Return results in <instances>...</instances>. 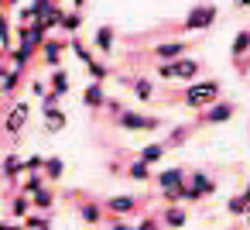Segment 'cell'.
<instances>
[{"label":"cell","instance_id":"cell-1","mask_svg":"<svg viewBox=\"0 0 250 230\" xmlns=\"http://www.w3.org/2000/svg\"><path fill=\"white\" fill-rule=\"evenodd\" d=\"M216 96H219V83H216V79H202V83H192V86L185 90L182 103H185L188 110H202V107L216 103Z\"/></svg>","mask_w":250,"mask_h":230},{"label":"cell","instance_id":"cell-2","mask_svg":"<svg viewBox=\"0 0 250 230\" xmlns=\"http://www.w3.org/2000/svg\"><path fill=\"white\" fill-rule=\"evenodd\" d=\"M199 69H202V66H199L195 59H182V55H178L175 62H165V66H161V76H165V79H182V83H188V79L199 76Z\"/></svg>","mask_w":250,"mask_h":230},{"label":"cell","instance_id":"cell-3","mask_svg":"<svg viewBox=\"0 0 250 230\" xmlns=\"http://www.w3.org/2000/svg\"><path fill=\"white\" fill-rule=\"evenodd\" d=\"M117 127H120V131H158L161 120H158V117L134 114V110H117Z\"/></svg>","mask_w":250,"mask_h":230},{"label":"cell","instance_id":"cell-4","mask_svg":"<svg viewBox=\"0 0 250 230\" xmlns=\"http://www.w3.org/2000/svg\"><path fill=\"white\" fill-rule=\"evenodd\" d=\"M216 192V182L202 172H195L188 182H185V203H199V199H209Z\"/></svg>","mask_w":250,"mask_h":230},{"label":"cell","instance_id":"cell-5","mask_svg":"<svg viewBox=\"0 0 250 230\" xmlns=\"http://www.w3.org/2000/svg\"><path fill=\"white\" fill-rule=\"evenodd\" d=\"M212 21H216V7H212V4H202V7H192V11H188V18H185L182 28H185V31H206Z\"/></svg>","mask_w":250,"mask_h":230},{"label":"cell","instance_id":"cell-6","mask_svg":"<svg viewBox=\"0 0 250 230\" xmlns=\"http://www.w3.org/2000/svg\"><path fill=\"white\" fill-rule=\"evenodd\" d=\"M28 117H31V107H28V103H14V107H11V114H7V120H4L7 134H14V138H18V134L24 131Z\"/></svg>","mask_w":250,"mask_h":230},{"label":"cell","instance_id":"cell-7","mask_svg":"<svg viewBox=\"0 0 250 230\" xmlns=\"http://www.w3.org/2000/svg\"><path fill=\"white\" fill-rule=\"evenodd\" d=\"M42 114H45V131L48 134H59V131H65V124H69V117L52 103V100H45V107H42Z\"/></svg>","mask_w":250,"mask_h":230},{"label":"cell","instance_id":"cell-8","mask_svg":"<svg viewBox=\"0 0 250 230\" xmlns=\"http://www.w3.org/2000/svg\"><path fill=\"white\" fill-rule=\"evenodd\" d=\"M233 114H236L233 103H209V110L199 117V124H223V120H229Z\"/></svg>","mask_w":250,"mask_h":230},{"label":"cell","instance_id":"cell-9","mask_svg":"<svg viewBox=\"0 0 250 230\" xmlns=\"http://www.w3.org/2000/svg\"><path fill=\"white\" fill-rule=\"evenodd\" d=\"M141 206V199H134V196H110L106 203H103V209H110L113 216H127V213H134Z\"/></svg>","mask_w":250,"mask_h":230},{"label":"cell","instance_id":"cell-10","mask_svg":"<svg viewBox=\"0 0 250 230\" xmlns=\"http://www.w3.org/2000/svg\"><path fill=\"white\" fill-rule=\"evenodd\" d=\"M188 223V213L178 206V203H168V209L161 213V227H171V230H178V227H185Z\"/></svg>","mask_w":250,"mask_h":230},{"label":"cell","instance_id":"cell-11","mask_svg":"<svg viewBox=\"0 0 250 230\" xmlns=\"http://www.w3.org/2000/svg\"><path fill=\"white\" fill-rule=\"evenodd\" d=\"M182 52H185V42H161V45L154 48V59H158V62H175Z\"/></svg>","mask_w":250,"mask_h":230},{"label":"cell","instance_id":"cell-12","mask_svg":"<svg viewBox=\"0 0 250 230\" xmlns=\"http://www.w3.org/2000/svg\"><path fill=\"white\" fill-rule=\"evenodd\" d=\"M83 103H86L89 110H103V107H106V96H103L100 83H89V86L83 90Z\"/></svg>","mask_w":250,"mask_h":230},{"label":"cell","instance_id":"cell-13","mask_svg":"<svg viewBox=\"0 0 250 230\" xmlns=\"http://www.w3.org/2000/svg\"><path fill=\"white\" fill-rule=\"evenodd\" d=\"M62 52H65V42H42V59L48 66H59L62 62Z\"/></svg>","mask_w":250,"mask_h":230},{"label":"cell","instance_id":"cell-14","mask_svg":"<svg viewBox=\"0 0 250 230\" xmlns=\"http://www.w3.org/2000/svg\"><path fill=\"white\" fill-rule=\"evenodd\" d=\"M42 175H45V179H52V182H59V179L65 175V161H62L59 155L45 158V165H42Z\"/></svg>","mask_w":250,"mask_h":230},{"label":"cell","instance_id":"cell-15","mask_svg":"<svg viewBox=\"0 0 250 230\" xmlns=\"http://www.w3.org/2000/svg\"><path fill=\"white\" fill-rule=\"evenodd\" d=\"M158 185L161 189H175V185H185V168H165L158 175Z\"/></svg>","mask_w":250,"mask_h":230},{"label":"cell","instance_id":"cell-16","mask_svg":"<svg viewBox=\"0 0 250 230\" xmlns=\"http://www.w3.org/2000/svg\"><path fill=\"white\" fill-rule=\"evenodd\" d=\"M0 172H4L11 182H18V179L24 175V161H21L18 155H7V158H4V165H0Z\"/></svg>","mask_w":250,"mask_h":230},{"label":"cell","instance_id":"cell-17","mask_svg":"<svg viewBox=\"0 0 250 230\" xmlns=\"http://www.w3.org/2000/svg\"><path fill=\"white\" fill-rule=\"evenodd\" d=\"M165 155H168L165 141H154V144H147V148H144V151H141L137 158H141V161H147V165H154V161H161Z\"/></svg>","mask_w":250,"mask_h":230},{"label":"cell","instance_id":"cell-18","mask_svg":"<svg viewBox=\"0 0 250 230\" xmlns=\"http://www.w3.org/2000/svg\"><path fill=\"white\" fill-rule=\"evenodd\" d=\"M79 220L96 227V223L103 220V206H100V203H83V206H79Z\"/></svg>","mask_w":250,"mask_h":230},{"label":"cell","instance_id":"cell-19","mask_svg":"<svg viewBox=\"0 0 250 230\" xmlns=\"http://www.w3.org/2000/svg\"><path fill=\"white\" fill-rule=\"evenodd\" d=\"M52 203H55V196H52L48 185H42V189L31 192V206H35V209H52Z\"/></svg>","mask_w":250,"mask_h":230},{"label":"cell","instance_id":"cell-20","mask_svg":"<svg viewBox=\"0 0 250 230\" xmlns=\"http://www.w3.org/2000/svg\"><path fill=\"white\" fill-rule=\"evenodd\" d=\"M96 48L106 52V55L113 52V28H110V24H103V28L96 31Z\"/></svg>","mask_w":250,"mask_h":230},{"label":"cell","instance_id":"cell-21","mask_svg":"<svg viewBox=\"0 0 250 230\" xmlns=\"http://www.w3.org/2000/svg\"><path fill=\"white\" fill-rule=\"evenodd\" d=\"M127 175H130V179H137V182H147V179H151V165L137 158V161H130V165H127Z\"/></svg>","mask_w":250,"mask_h":230},{"label":"cell","instance_id":"cell-22","mask_svg":"<svg viewBox=\"0 0 250 230\" xmlns=\"http://www.w3.org/2000/svg\"><path fill=\"white\" fill-rule=\"evenodd\" d=\"M79 24H83L79 11H72V14H65V11H62V18H59V28H65L69 35H76V31H79Z\"/></svg>","mask_w":250,"mask_h":230},{"label":"cell","instance_id":"cell-23","mask_svg":"<svg viewBox=\"0 0 250 230\" xmlns=\"http://www.w3.org/2000/svg\"><path fill=\"white\" fill-rule=\"evenodd\" d=\"M52 93H59V96L69 93V72H65V69H55V72H52Z\"/></svg>","mask_w":250,"mask_h":230},{"label":"cell","instance_id":"cell-24","mask_svg":"<svg viewBox=\"0 0 250 230\" xmlns=\"http://www.w3.org/2000/svg\"><path fill=\"white\" fill-rule=\"evenodd\" d=\"M28 209H31V196L21 192V196L11 199V213H14V216H28Z\"/></svg>","mask_w":250,"mask_h":230},{"label":"cell","instance_id":"cell-25","mask_svg":"<svg viewBox=\"0 0 250 230\" xmlns=\"http://www.w3.org/2000/svg\"><path fill=\"white\" fill-rule=\"evenodd\" d=\"M86 69H89V76H93V83H103V79L110 76V69H106L103 62H96V59H89V62H86Z\"/></svg>","mask_w":250,"mask_h":230},{"label":"cell","instance_id":"cell-26","mask_svg":"<svg viewBox=\"0 0 250 230\" xmlns=\"http://www.w3.org/2000/svg\"><path fill=\"white\" fill-rule=\"evenodd\" d=\"M134 93H137V100H151L154 96V86L147 79H134Z\"/></svg>","mask_w":250,"mask_h":230},{"label":"cell","instance_id":"cell-27","mask_svg":"<svg viewBox=\"0 0 250 230\" xmlns=\"http://www.w3.org/2000/svg\"><path fill=\"white\" fill-rule=\"evenodd\" d=\"M161 199H165V203H185V185H175V189H161Z\"/></svg>","mask_w":250,"mask_h":230},{"label":"cell","instance_id":"cell-28","mask_svg":"<svg viewBox=\"0 0 250 230\" xmlns=\"http://www.w3.org/2000/svg\"><path fill=\"white\" fill-rule=\"evenodd\" d=\"M24 230H48V220L38 216V213H28L24 216Z\"/></svg>","mask_w":250,"mask_h":230},{"label":"cell","instance_id":"cell-29","mask_svg":"<svg viewBox=\"0 0 250 230\" xmlns=\"http://www.w3.org/2000/svg\"><path fill=\"white\" fill-rule=\"evenodd\" d=\"M185 138H188V127H178V131H171V138H165V148H178V144H185Z\"/></svg>","mask_w":250,"mask_h":230},{"label":"cell","instance_id":"cell-30","mask_svg":"<svg viewBox=\"0 0 250 230\" xmlns=\"http://www.w3.org/2000/svg\"><path fill=\"white\" fill-rule=\"evenodd\" d=\"M226 209H229V216H243V213H247V203H243V196H233V199L226 203Z\"/></svg>","mask_w":250,"mask_h":230},{"label":"cell","instance_id":"cell-31","mask_svg":"<svg viewBox=\"0 0 250 230\" xmlns=\"http://www.w3.org/2000/svg\"><path fill=\"white\" fill-rule=\"evenodd\" d=\"M247 48H250V31H240L236 42H233V55H243Z\"/></svg>","mask_w":250,"mask_h":230},{"label":"cell","instance_id":"cell-32","mask_svg":"<svg viewBox=\"0 0 250 230\" xmlns=\"http://www.w3.org/2000/svg\"><path fill=\"white\" fill-rule=\"evenodd\" d=\"M42 165H45V158H42V155H31V158H24V172H28V175L42 172Z\"/></svg>","mask_w":250,"mask_h":230},{"label":"cell","instance_id":"cell-33","mask_svg":"<svg viewBox=\"0 0 250 230\" xmlns=\"http://www.w3.org/2000/svg\"><path fill=\"white\" fill-rule=\"evenodd\" d=\"M137 230H161V220H158V216H144V220L137 223Z\"/></svg>","mask_w":250,"mask_h":230},{"label":"cell","instance_id":"cell-34","mask_svg":"<svg viewBox=\"0 0 250 230\" xmlns=\"http://www.w3.org/2000/svg\"><path fill=\"white\" fill-rule=\"evenodd\" d=\"M72 52H76V55H79V59H83V62H89V59H93V55H89V52H86V45H83V42H79V38H72Z\"/></svg>","mask_w":250,"mask_h":230},{"label":"cell","instance_id":"cell-35","mask_svg":"<svg viewBox=\"0 0 250 230\" xmlns=\"http://www.w3.org/2000/svg\"><path fill=\"white\" fill-rule=\"evenodd\" d=\"M110 230H137V227H130L124 216H117V220H110Z\"/></svg>","mask_w":250,"mask_h":230},{"label":"cell","instance_id":"cell-36","mask_svg":"<svg viewBox=\"0 0 250 230\" xmlns=\"http://www.w3.org/2000/svg\"><path fill=\"white\" fill-rule=\"evenodd\" d=\"M31 90H35L38 96H48V90H45V83H31Z\"/></svg>","mask_w":250,"mask_h":230},{"label":"cell","instance_id":"cell-37","mask_svg":"<svg viewBox=\"0 0 250 230\" xmlns=\"http://www.w3.org/2000/svg\"><path fill=\"white\" fill-rule=\"evenodd\" d=\"M0 230H24V227H18V223H0Z\"/></svg>","mask_w":250,"mask_h":230},{"label":"cell","instance_id":"cell-38","mask_svg":"<svg viewBox=\"0 0 250 230\" xmlns=\"http://www.w3.org/2000/svg\"><path fill=\"white\" fill-rule=\"evenodd\" d=\"M243 203H247V206H250V185H247V192H243Z\"/></svg>","mask_w":250,"mask_h":230},{"label":"cell","instance_id":"cell-39","mask_svg":"<svg viewBox=\"0 0 250 230\" xmlns=\"http://www.w3.org/2000/svg\"><path fill=\"white\" fill-rule=\"evenodd\" d=\"M72 4H76V11H83V4H86V0H72Z\"/></svg>","mask_w":250,"mask_h":230},{"label":"cell","instance_id":"cell-40","mask_svg":"<svg viewBox=\"0 0 250 230\" xmlns=\"http://www.w3.org/2000/svg\"><path fill=\"white\" fill-rule=\"evenodd\" d=\"M236 7H250V0H236Z\"/></svg>","mask_w":250,"mask_h":230},{"label":"cell","instance_id":"cell-41","mask_svg":"<svg viewBox=\"0 0 250 230\" xmlns=\"http://www.w3.org/2000/svg\"><path fill=\"white\" fill-rule=\"evenodd\" d=\"M0 4H4V0H0Z\"/></svg>","mask_w":250,"mask_h":230}]
</instances>
